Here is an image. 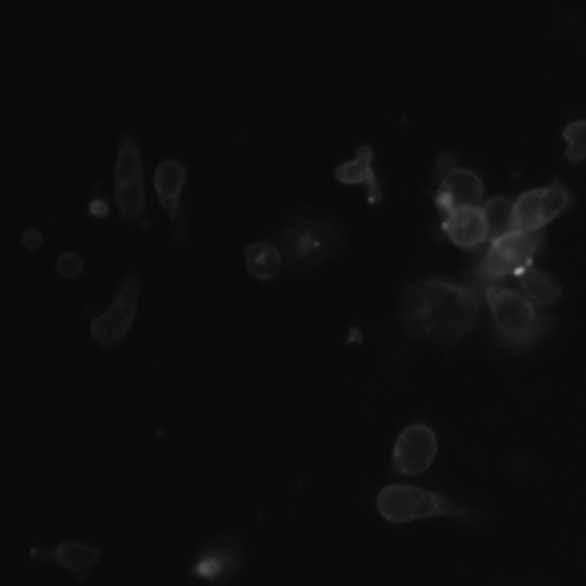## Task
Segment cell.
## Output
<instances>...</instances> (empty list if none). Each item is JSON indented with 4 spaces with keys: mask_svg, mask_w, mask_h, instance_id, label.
Listing matches in <instances>:
<instances>
[{
    "mask_svg": "<svg viewBox=\"0 0 586 586\" xmlns=\"http://www.w3.org/2000/svg\"><path fill=\"white\" fill-rule=\"evenodd\" d=\"M484 287L478 280L455 284L449 278H418L400 298V327L409 338L458 344L478 324Z\"/></svg>",
    "mask_w": 586,
    "mask_h": 586,
    "instance_id": "1",
    "label": "cell"
},
{
    "mask_svg": "<svg viewBox=\"0 0 586 586\" xmlns=\"http://www.w3.org/2000/svg\"><path fill=\"white\" fill-rule=\"evenodd\" d=\"M484 300L493 315L495 338L509 352H524L553 329V318L540 312L527 295H518L513 289L498 287V284H487Z\"/></svg>",
    "mask_w": 586,
    "mask_h": 586,
    "instance_id": "2",
    "label": "cell"
},
{
    "mask_svg": "<svg viewBox=\"0 0 586 586\" xmlns=\"http://www.w3.org/2000/svg\"><path fill=\"white\" fill-rule=\"evenodd\" d=\"M344 244H347L344 229L335 220L300 215V218L287 220L278 247L284 260H287V267L295 275H304L344 252Z\"/></svg>",
    "mask_w": 586,
    "mask_h": 586,
    "instance_id": "3",
    "label": "cell"
},
{
    "mask_svg": "<svg viewBox=\"0 0 586 586\" xmlns=\"http://www.w3.org/2000/svg\"><path fill=\"white\" fill-rule=\"evenodd\" d=\"M378 515L387 524H415V520H433V518H453L460 524H478L487 520L484 513L469 507H458L447 495L433 493V489L409 487V484H389L378 493Z\"/></svg>",
    "mask_w": 586,
    "mask_h": 586,
    "instance_id": "4",
    "label": "cell"
},
{
    "mask_svg": "<svg viewBox=\"0 0 586 586\" xmlns=\"http://www.w3.org/2000/svg\"><path fill=\"white\" fill-rule=\"evenodd\" d=\"M544 247V232H524V229H515V232L504 235V238L493 240L484 255V260L478 264L473 278L478 280L480 287L487 284H498L504 275H524L527 269H533L535 255Z\"/></svg>",
    "mask_w": 586,
    "mask_h": 586,
    "instance_id": "5",
    "label": "cell"
},
{
    "mask_svg": "<svg viewBox=\"0 0 586 586\" xmlns=\"http://www.w3.org/2000/svg\"><path fill=\"white\" fill-rule=\"evenodd\" d=\"M435 207L440 212L449 209H478L484 207V180L478 172L458 167L453 152H440L435 158Z\"/></svg>",
    "mask_w": 586,
    "mask_h": 586,
    "instance_id": "6",
    "label": "cell"
},
{
    "mask_svg": "<svg viewBox=\"0 0 586 586\" xmlns=\"http://www.w3.org/2000/svg\"><path fill=\"white\" fill-rule=\"evenodd\" d=\"M140 289H143V275L129 272L127 278L120 280L118 295H115L107 312H100L98 318H92L89 335H92V340H98L100 347L115 349L127 340L129 329H132L135 324V315H138Z\"/></svg>",
    "mask_w": 586,
    "mask_h": 586,
    "instance_id": "7",
    "label": "cell"
},
{
    "mask_svg": "<svg viewBox=\"0 0 586 586\" xmlns=\"http://www.w3.org/2000/svg\"><path fill=\"white\" fill-rule=\"evenodd\" d=\"M115 207L123 220H138L147 212L143 163H140L138 138L132 132L120 138L118 158H115Z\"/></svg>",
    "mask_w": 586,
    "mask_h": 586,
    "instance_id": "8",
    "label": "cell"
},
{
    "mask_svg": "<svg viewBox=\"0 0 586 586\" xmlns=\"http://www.w3.org/2000/svg\"><path fill=\"white\" fill-rule=\"evenodd\" d=\"M575 207V195L564 180H553L549 187L529 189L515 200V229L524 232H544L555 218Z\"/></svg>",
    "mask_w": 586,
    "mask_h": 586,
    "instance_id": "9",
    "label": "cell"
},
{
    "mask_svg": "<svg viewBox=\"0 0 586 586\" xmlns=\"http://www.w3.org/2000/svg\"><path fill=\"white\" fill-rule=\"evenodd\" d=\"M240 569H244V540L235 533H227L209 540L207 547L195 555L192 567H189V578L224 586L238 578Z\"/></svg>",
    "mask_w": 586,
    "mask_h": 586,
    "instance_id": "10",
    "label": "cell"
},
{
    "mask_svg": "<svg viewBox=\"0 0 586 586\" xmlns=\"http://www.w3.org/2000/svg\"><path fill=\"white\" fill-rule=\"evenodd\" d=\"M438 458V435L427 424H413L398 435L393 449L395 475H424Z\"/></svg>",
    "mask_w": 586,
    "mask_h": 586,
    "instance_id": "11",
    "label": "cell"
},
{
    "mask_svg": "<svg viewBox=\"0 0 586 586\" xmlns=\"http://www.w3.org/2000/svg\"><path fill=\"white\" fill-rule=\"evenodd\" d=\"M103 558V549L98 544H83V540H63L54 549H32V560H52L60 569L75 575V580H89L98 560Z\"/></svg>",
    "mask_w": 586,
    "mask_h": 586,
    "instance_id": "12",
    "label": "cell"
},
{
    "mask_svg": "<svg viewBox=\"0 0 586 586\" xmlns=\"http://www.w3.org/2000/svg\"><path fill=\"white\" fill-rule=\"evenodd\" d=\"M440 232L449 244H455L458 249H480L489 240V227L487 218H484V209H449L444 212L440 220Z\"/></svg>",
    "mask_w": 586,
    "mask_h": 586,
    "instance_id": "13",
    "label": "cell"
},
{
    "mask_svg": "<svg viewBox=\"0 0 586 586\" xmlns=\"http://www.w3.org/2000/svg\"><path fill=\"white\" fill-rule=\"evenodd\" d=\"M152 183L160 207L167 209L169 218H172L175 232H178V238H183V203H180V195H183V187H187V167L180 160H163L155 169Z\"/></svg>",
    "mask_w": 586,
    "mask_h": 586,
    "instance_id": "14",
    "label": "cell"
},
{
    "mask_svg": "<svg viewBox=\"0 0 586 586\" xmlns=\"http://www.w3.org/2000/svg\"><path fill=\"white\" fill-rule=\"evenodd\" d=\"M335 180L344 183V187H367V198L373 207H378L380 200H384V187H380L378 172H375V158L369 143H360V147L355 149L352 160L335 167Z\"/></svg>",
    "mask_w": 586,
    "mask_h": 586,
    "instance_id": "15",
    "label": "cell"
},
{
    "mask_svg": "<svg viewBox=\"0 0 586 586\" xmlns=\"http://www.w3.org/2000/svg\"><path fill=\"white\" fill-rule=\"evenodd\" d=\"M518 284L520 289H524V295H527L538 309L553 307V304L560 300V295H564V284H560V280L549 278L547 272H540V269L535 267L527 269L524 275H518Z\"/></svg>",
    "mask_w": 586,
    "mask_h": 586,
    "instance_id": "16",
    "label": "cell"
},
{
    "mask_svg": "<svg viewBox=\"0 0 586 586\" xmlns=\"http://www.w3.org/2000/svg\"><path fill=\"white\" fill-rule=\"evenodd\" d=\"M244 264H247V272L255 280H272L278 278L280 264H284V255L280 247L267 244V240H258V244H249L247 252H244Z\"/></svg>",
    "mask_w": 586,
    "mask_h": 586,
    "instance_id": "17",
    "label": "cell"
},
{
    "mask_svg": "<svg viewBox=\"0 0 586 586\" xmlns=\"http://www.w3.org/2000/svg\"><path fill=\"white\" fill-rule=\"evenodd\" d=\"M484 218H487L489 238L498 240L504 235L515 232V200L509 198H493L484 203Z\"/></svg>",
    "mask_w": 586,
    "mask_h": 586,
    "instance_id": "18",
    "label": "cell"
},
{
    "mask_svg": "<svg viewBox=\"0 0 586 586\" xmlns=\"http://www.w3.org/2000/svg\"><path fill=\"white\" fill-rule=\"evenodd\" d=\"M560 138H564V143H567V152H564L567 163H573V167L584 163L586 160V118L567 123V127L560 129Z\"/></svg>",
    "mask_w": 586,
    "mask_h": 586,
    "instance_id": "19",
    "label": "cell"
},
{
    "mask_svg": "<svg viewBox=\"0 0 586 586\" xmlns=\"http://www.w3.org/2000/svg\"><path fill=\"white\" fill-rule=\"evenodd\" d=\"M58 269L63 278H78L80 269H83V264H80L78 255H63V258L58 260Z\"/></svg>",
    "mask_w": 586,
    "mask_h": 586,
    "instance_id": "20",
    "label": "cell"
},
{
    "mask_svg": "<svg viewBox=\"0 0 586 586\" xmlns=\"http://www.w3.org/2000/svg\"><path fill=\"white\" fill-rule=\"evenodd\" d=\"M38 240H40V235L38 232H32V235H27V244H29V247H38Z\"/></svg>",
    "mask_w": 586,
    "mask_h": 586,
    "instance_id": "21",
    "label": "cell"
}]
</instances>
